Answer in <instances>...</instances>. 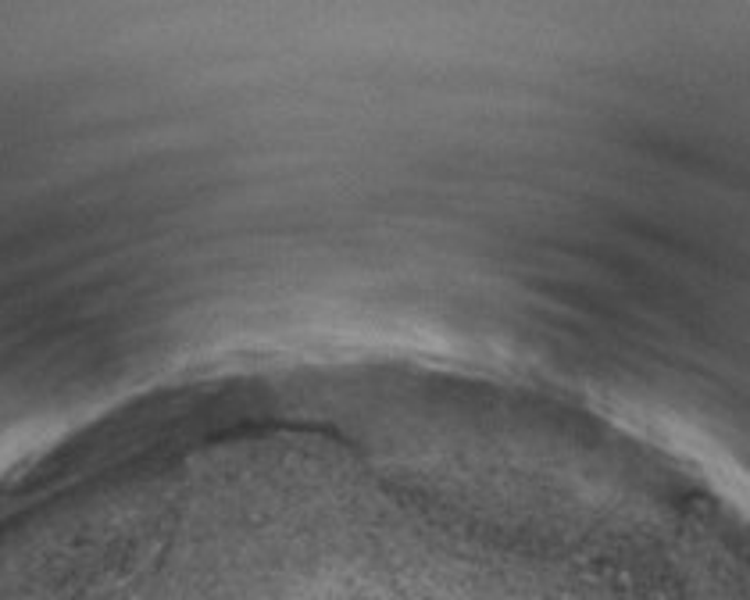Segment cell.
Segmentation results:
<instances>
[{
  "mask_svg": "<svg viewBox=\"0 0 750 600\" xmlns=\"http://www.w3.org/2000/svg\"><path fill=\"white\" fill-rule=\"evenodd\" d=\"M386 400H415V404H432V408H447L443 397H422V394H375ZM325 404H362L357 397H340V400H325ZM272 426H290V408H268V411H247L244 429H272Z\"/></svg>",
  "mask_w": 750,
  "mask_h": 600,
  "instance_id": "obj_1",
  "label": "cell"
}]
</instances>
